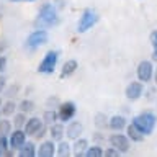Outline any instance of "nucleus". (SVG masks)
<instances>
[{"label":"nucleus","instance_id":"nucleus-28","mask_svg":"<svg viewBox=\"0 0 157 157\" xmlns=\"http://www.w3.org/2000/svg\"><path fill=\"white\" fill-rule=\"evenodd\" d=\"M95 124H97V128H100V129H103V128H106L108 126V118L103 115V113H98V115L95 116Z\"/></svg>","mask_w":157,"mask_h":157},{"label":"nucleus","instance_id":"nucleus-20","mask_svg":"<svg viewBox=\"0 0 157 157\" xmlns=\"http://www.w3.org/2000/svg\"><path fill=\"white\" fill-rule=\"evenodd\" d=\"M126 134H128V137H129L132 142H142V141H144V137H146L134 124H132V123H128V126H126Z\"/></svg>","mask_w":157,"mask_h":157},{"label":"nucleus","instance_id":"nucleus-8","mask_svg":"<svg viewBox=\"0 0 157 157\" xmlns=\"http://www.w3.org/2000/svg\"><path fill=\"white\" fill-rule=\"evenodd\" d=\"M154 64L151 61H141L137 64V69H136V75H137V80H141L142 83L146 82H151L154 78Z\"/></svg>","mask_w":157,"mask_h":157},{"label":"nucleus","instance_id":"nucleus-15","mask_svg":"<svg viewBox=\"0 0 157 157\" xmlns=\"http://www.w3.org/2000/svg\"><path fill=\"white\" fill-rule=\"evenodd\" d=\"M90 146V142H88V139H85V137H77V139H74V144H72V154L75 157H82L85 155V151L87 147Z\"/></svg>","mask_w":157,"mask_h":157},{"label":"nucleus","instance_id":"nucleus-19","mask_svg":"<svg viewBox=\"0 0 157 157\" xmlns=\"http://www.w3.org/2000/svg\"><path fill=\"white\" fill-rule=\"evenodd\" d=\"M17 111H18V105L12 100V98H8L7 101H3V103H2V108H0V115H2V116H7V118L13 116Z\"/></svg>","mask_w":157,"mask_h":157},{"label":"nucleus","instance_id":"nucleus-37","mask_svg":"<svg viewBox=\"0 0 157 157\" xmlns=\"http://www.w3.org/2000/svg\"><path fill=\"white\" fill-rule=\"evenodd\" d=\"M154 80H155V83H157V69H154Z\"/></svg>","mask_w":157,"mask_h":157},{"label":"nucleus","instance_id":"nucleus-2","mask_svg":"<svg viewBox=\"0 0 157 157\" xmlns=\"http://www.w3.org/2000/svg\"><path fill=\"white\" fill-rule=\"evenodd\" d=\"M132 124H134L137 129H139L144 136H151L155 129L157 124V116L152 111H142L139 115H136L132 118Z\"/></svg>","mask_w":157,"mask_h":157},{"label":"nucleus","instance_id":"nucleus-32","mask_svg":"<svg viewBox=\"0 0 157 157\" xmlns=\"http://www.w3.org/2000/svg\"><path fill=\"white\" fill-rule=\"evenodd\" d=\"M59 103H61V101H59L57 97H49L48 101H46V105H48V108H57Z\"/></svg>","mask_w":157,"mask_h":157},{"label":"nucleus","instance_id":"nucleus-14","mask_svg":"<svg viewBox=\"0 0 157 157\" xmlns=\"http://www.w3.org/2000/svg\"><path fill=\"white\" fill-rule=\"evenodd\" d=\"M48 136L51 137L52 141H56V142H59L61 139H64V137H66V123L56 121L54 124H51V126H49Z\"/></svg>","mask_w":157,"mask_h":157},{"label":"nucleus","instance_id":"nucleus-4","mask_svg":"<svg viewBox=\"0 0 157 157\" xmlns=\"http://www.w3.org/2000/svg\"><path fill=\"white\" fill-rule=\"evenodd\" d=\"M49 34L44 28H36L34 31H31L28 34L26 41H25V48L29 49V51H34V49H39L41 46L48 43Z\"/></svg>","mask_w":157,"mask_h":157},{"label":"nucleus","instance_id":"nucleus-9","mask_svg":"<svg viewBox=\"0 0 157 157\" xmlns=\"http://www.w3.org/2000/svg\"><path fill=\"white\" fill-rule=\"evenodd\" d=\"M26 132H25L23 128H13V131L8 134V144H10V149L13 151H18L25 142H26Z\"/></svg>","mask_w":157,"mask_h":157},{"label":"nucleus","instance_id":"nucleus-36","mask_svg":"<svg viewBox=\"0 0 157 157\" xmlns=\"http://www.w3.org/2000/svg\"><path fill=\"white\" fill-rule=\"evenodd\" d=\"M152 59H154V61H157V49H154V52H152Z\"/></svg>","mask_w":157,"mask_h":157},{"label":"nucleus","instance_id":"nucleus-34","mask_svg":"<svg viewBox=\"0 0 157 157\" xmlns=\"http://www.w3.org/2000/svg\"><path fill=\"white\" fill-rule=\"evenodd\" d=\"M5 71H7V57L0 56V74H3Z\"/></svg>","mask_w":157,"mask_h":157},{"label":"nucleus","instance_id":"nucleus-21","mask_svg":"<svg viewBox=\"0 0 157 157\" xmlns=\"http://www.w3.org/2000/svg\"><path fill=\"white\" fill-rule=\"evenodd\" d=\"M43 121L46 126H51L54 124L56 121H59V116H57V108H48L46 111L43 113Z\"/></svg>","mask_w":157,"mask_h":157},{"label":"nucleus","instance_id":"nucleus-11","mask_svg":"<svg viewBox=\"0 0 157 157\" xmlns=\"http://www.w3.org/2000/svg\"><path fill=\"white\" fill-rule=\"evenodd\" d=\"M56 147H57V142L52 141L51 137L41 141L38 146V157H54L56 155Z\"/></svg>","mask_w":157,"mask_h":157},{"label":"nucleus","instance_id":"nucleus-31","mask_svg":"<svg viewBox=\"0 0 157 157\" xmlns=\"http://www.w3.org/2000/svg\"><path fill=\"white\" fill-rule=\"evenodd\" d=\"M48 132H49V126L44 124V126L41 128V129H39V131L36 132V134H34V139H44V137L48 136Z\"/></svg>","mask_w":157,"mask_h":157},{"label":"nucleus","instance_id":"nucleus-27","mask_svg":"<svg viewBox=\"0 0 157 157\" xmlns=\"http://www.w3.org/2000/svg\"><path fill=\"white\" fill-rule=\"evenodd\" d=\"M10 149L8 144V136H0V157L7 154V151Z\"/></svg>","mask_w":157,"mask_h":157},{"label":"nucleus","instance_id":"nucleus-26","mask_svg":"<svg viewBox=\"0 0 157 157\" xmlns=\"http://www.w3.org/2000/svg\"><path fill=\"white\" fill-rule=\"evenodd\" d=\"M34 108H36V105H34V101H31V100H23V101L18 103V110L25 111V113H31Z\"/></svg>","mask_w":157,"mask_h":157},{"label":"nucleus","instance_id":"nucleus-24","mask_svg":"<svg viewBox=\"0 0 157 157\" xmlns=\"http://www.w3.org/2000/svg\"><path fill=\"white\" fill-rule=\"evenodd\" d=\"M103 152H105V149L100 144H92L87 147L85 157H103Z\"/></svg>","mask_w":157,"mask_h":157},{"label":"nucleus","instance_id":"nucleus-1","mask_svg":"<svg viewBox=\"0 0 157 157\" xmlns=\"http://www.w3.org/2000/svg\"><path fill=\"white\" fill-rule=\"evenodd\" d=\"M61 18H59V13L56 7L52 3H43L38 10V15H36V20H34V25L36 28H54L57 26Z\"/></svg>","mask_w":157,"mask_h":157},{"label":"nucleus","instance_id":"nucleus-5","mask_svg":"<svg viewBox=\"0 0 157 157\" xmlns=\"http://www.w3.org/2000/svg\"><path fill=\"white\" fill-rule=\"evenodd\" d=\"M57 61H59V52L54 51V49H49V51L43 56L41 62L38 66V72L44 74V75H49V74H54L57 67Z\"/></svg>","mask_w":157,"mask_h":157},{"label":"nucleus","instance_id":"nucleus-22","mask_svg":"<svg viewBox=\"0 0 157 157\" xmlns=\"http://www.w3.org/2000/svg\"><path fill=\"white\" fill-rule=\"evenodd\" d=\"M71 154H72V146L69 144L67 141L61 139L57 142V147H56V155H59V157H69Z\"/></svg>","mask_w":157,"mask_h":157},{"label":"nucleus","instance_id":"nucleus-6","mask_svg":"<svg viewBox=\"0 0 157 157\" xmlns=\"http://www.w3.org/2000/svg\"><path fill=\"white\" fill-rule=\"evenodd\" d=\"M108 142H110L111 147L120 151L121 154H126L131 149V139L128 137V134H121V131H115V134L108 137Z\"/></svg>","mask_w":157,"mask_h":157},{"label":"nucleus","instance_id":"nucleus-7","mask_svg":"<svg viewBox=\"0 0 157 157\" xmlns=\"http://www.w3.org/2000/svg\"><path fill=\"white\" fill-rule=\"evenodd\" d=\"M75 113H77V105L71 100L67 101H61L57 106V116H59V121L62 123H69L71 120L75 118Z\"/></svg>","mask_w":157,"mask_h":157},{"label":"nucleus","instance_id":"nucleus-39","mask_svg":"<svg viewBox=\"0 0 157 157\" xmlns=\"http://www.w3.org/2000/svg\"><path fill=\"white\" fill-rule=\"evenodd\" d=\"M2 103H3V101H2V98H0V108H2Z\"/></svg>","mask_w":157,"mask_h":157},{"label":"nucleus","instance_id":"nucleus-12","mask_svg":"<svg viewBox=\"0 0 157 157\" xmlns=\"http://www.w3.org/2000/svg\"><path fill=\"white\" fill-rule=\"evenodd\" d=\"M43 126H44L43 118L31 116V118H28V120H26V123H25V126H23V129H25V132H26V136L34 137V134H36V132L41 129Z\"/></svg>","mask_w":157,"mask_h":157},{"label":"nucleus","instance_id":"nucleus-23","mask_svg":"<svg viewBox=\"0 0 157 157\" xmlns=\"http://www.w3.org/2000/svg\"><path fill=\"white\" fill-rule=\"evenodd\" d=\"M13 131V123L7 116L0 118V136H8Z\"/></svg>","mask_w":157,"mask_h":157},{"label":"nucleus","instance_id":"nucleus-10","mask_svg":"<svg viewBox=\"0 0 157 157\" xmlns=\"http://www.w3.org/2000/svg\"><path fill=\"white\" fill-rule=\"evenodd\" d=\"M142 93H144V83H142L141 80H134V82H129L124 90V95L128 100L131 101H136L139 100V98L142 97Z\"/></svg>","mask_w":157,"mask_h":157},{"label":"nucleus","instance_id":"nucleus-29","mask_svg":"<svg viewBox=\"0 0 157 157\" xmlns=\"http://www.w3.org/2000/svg\"><path fill=\"white\" fill-rule=\"evenodd\" d=\"M18 90H20L18 85H12V87H7V88H5L3 93H5V95H7L8 98H13V97L18 93Z\"/></svg>","mask_w":157,"mask_h":157},{"label":"nucleus","instance_id":"nucleus-35","mask_svg":"<svg viewBox=\"0 0 157 157\" xmlns=\"http://www.w3.org/2000/svg\"><path fill=\"white\" fill-rule=\"evenodd\" d=\"M5 88H7V78L3 77V74H0V93H3Z\"/></svg>","mask_w":157,"mask_h":157},{"label":"nucleus","instance_id":"nucleus-18","mask_svg":"<svg viewBox=\"0 0 157 157\" xmlns=\"http://www.w3.org/2000/svg\"><path fill=\"white\" fill-rule=\"evenodd\" d=\"M78 69V62L75 59H69L62 64V69H61V78H67L75 74V71Z\"/></svg>","mask_w":157,"mask_h":157},{"label":"nucleus","instance_id":"nucleus-3","mask_svg":"<svg viewBox=\"0 0 157 157\" xmlns=\"http://www.w3.org/2000/svg\"><path fill=\"white\" fill-rule=\"evenodd\" d=\"M98 13L95 12L93 8H85L80 15V18H78L77 21V33H87L88 29H92L95 25L98 23Z\"/></svg>","mask_w":157,"mask_h":157},{"label":"nucleus","instance_id":"nucleus-16","mask_svg":"<svg viewBox=\"0 0 157 157\" xmlns=\"http://www.w3.org/2000/svg\"><path fill=\"white\" fill-rule=\"evenodd\" d=\"M128 126V120L123 115H115L108 120V128L111 131H123Z\"/></svg>","mask_w":157,"mask_h":157},{"label":"nucleus","instance_id":"nucleus-13","mask_svg":"<svg viewBox=\"0 0 157 157\" xmlns=\"http://www.w3.org/2000/svg\"><path fill=\"white\" fill-rule=\"evenodd\" d=\"M82 132H83V126L80 121L71 120L69 123H66V137L67 139H71V141L77 139V137L82 136Z\"/></svg>","mask_w":157,"mask_h":157},{"label":"nucleus","instance_id":"nucleus-17","mask_svg":"<svg viewBox=\"0 0 157 157\" xmlns=\"http://www.w3.org/2000/svg\"><path fill=\"white\" fill-rule=\"evenodd\" d=\"M17 154H18L20 157H34V155H38V146L34 144L33 141H26V142H25V144L17 151Z\"/></svg>","mask_w":157,"mask_h":157},{"label":"nucleus","instance_id":"nucleus-30","mask_svg":"<svg viewBox=\"0 0 157 157\" xmlns=\"http://www.w3.org/2000/svg\"><path fill=\"white\" fill-rule=\"evenodd\" d=\"M103 155L105 157H120L121 155V152L118 151V149H115V147H108V149H105V152H103Z\"/></svg>","mask_w":157,"mask_h":157},{"label":"nucleus","instance_id":"nucleus-25","mask_svg":"<svg viewBox=\"0 0 157 157\" xmlns=\"http://www.w3.org/2000/svg\"><path fill=\"white\" fill-rule=\"evenodd\" d=\"M28 113H25V111H17V113H15V115H13V128H23L25 126V123H26V120H28Z\"/></svg>","mask_w":157,"mask_h":157},{"label":"nucleus","instance_id":"nucleus-33","mask_svg":"<svg viewBox=\"0 0 157 157\" xmlns=\"http://www.w3.org/2000/svg\"><path fill=\"white\" fill-rule=\"evenodd\" d=\"M149 41L152 44V48L157 49V29H154V31L151 33V36H149Z\"/></svg>","mask_w":157,"mask_h":157},{"label":"nucleus","instance_id":"nucleus-38","mask_svg":"<svg viewBox=\"0 0 157 157\" xmlns=\"http://www.w3.org/2000/svg\"><path fill=\"white\" fill-rule=\"evenodd\" d=\"M13 2H34V0H13Z\"/></svg>","mask_w":157,"mask_h":157}]
</instances>
